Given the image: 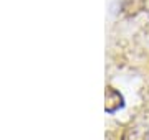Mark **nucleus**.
Wrapping results in <instances>:
<instances>
[{
    "label": "nucleus",
    "mask_w": 149,
    "mask_h": 140,
    "mask_svg": "<svg viewBox=\"0 0 149 140\" xmlns=\"http://www.w3.org/2000/svg\"><path fill=\"white\" fill-rule=\"evenodd\" d=\"M123 107V97L119 92H116L114 89H108L106 91V110L108 112H114L116 109Z\"/></svg>",
    "instance_id": "1"
}]
</instances>
